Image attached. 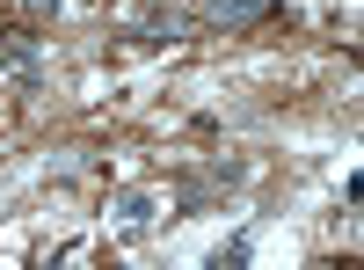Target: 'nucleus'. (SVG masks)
I'll use <instances>...</instances> for the list:
<instances>
[{"instance_id":"1","label":"nucleus","mask_w":364,"mask_h":270,"mask_svg":"<svg viewBox=\"0 0 364 270\" xmlns=\"http://www.w3.org/2000/svg\"><path fill=\"white\" fill-rule=\"evenodd\" d=\"M269 15H277V0H211V8H204V22H211V29H226V37H233V29L269 22Z\"/></svg>"},{"instance_id":"2","label":"nucleus","mask_w":364,"mask_h":270,"mask_svg":"<svg viewBox=\"0 0 364 270\" xmlns=\"http://www.w3.org/2000/svg\"><path fill=\"white\" fill-rule=\"evenodd\" d=\"M0 58H8V66H15V73H37V51H29L22 37H8V44H0Z\"/></svg>"},{"instance_id":"3","label":"nucleus","mask_w":364,"mask_h":270,"mask_svg":"<svg viewBox=\"0 0 364 270\" xmlns=\"http://www.w3.org/2000/svg\"><path fill=\"white\" fill-rule=\"evenodd\" d=\"M15 8H29V15H51V8H58V0H15Z\"/></svg>"}]
</instances>
